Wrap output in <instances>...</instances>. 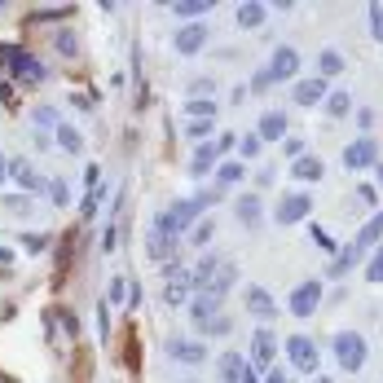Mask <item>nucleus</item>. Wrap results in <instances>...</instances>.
<instances>
[{
    "instance_id": "nucleus-1",
    "label": "nucleus",
    "mask_w": 383,
    "mask_h": 383,
    "mask_svg": "<svg viewBox=\"0 0 383 383\" xmlns=\"http://www.w3.org/2000/svg\"><path fill=\"white\" fill-rule=\"evenodd\" d=\"M194 278V286H198V295H221L234 286V278H238V269H234V260H225V256H203L198 260V269L189 273Z\"/></svg>"
},
{
    "instance_id": "nucleus-2",
    "label": "nucleus",
    "mask_w": 383,
    "mask_h": 383,
    "mask_svg": "<svg viewBox=\"0 0 383 383\" xmlns=\"http://www.w3.org/2000/svg\"><path fill=\"white\" fill-rule=\"evenodd\" d=\"M212 198H216V194H194V198H181V203H172V207H167V212H163V216L154 221V225H159L163 234L181 238V234L189 230V225H194V221L203 216V207H207Z\"/></svg>"
},
{
    "instance_id": "nucleus-3",
    "label": "nucleus",
    "mask_w": 383,
    "mask_h": 383,
    "mask_svg": "<svg viewBox=\"0 0 383 383\" xmlns=\"http://www.w3.org/2000/svg\"><path fill=\"white\" fill-rule=\"evenodd\" d=\"M335 362L348 370V375H357V370L366 366V339L357 330H339L335 335Z\"/></svg>"
},
{
    "instance_id": "nucleus-4",
    "label": "nucleus",
    "mask_w": 383,
    "mask_h": 383,
    "mask_svg": "<svg viewBox=\"0 0 383 383\" xmlns=\"http://www.w3.org/2000/svg\"><path fill=\"white\" fill-rule=\"evenodd\" d=\"M0 62H9V71H14V80H22V84H40V80H44V66L35 62L31 53L14 49V44H0Z\"/></svg>"
},
{
    "instance_id": "nucleus-5",
    "label": "nucleus",
    "mask_w": 383,
    "mask_h": 383,
    "mask_svg": "<svg viewBox=\"0 0 383 383\" xmlns=\"http://www.w3.org/2000/svg\"><path fill=\"white\" fill-rule=\"evenodd\" d=\"M379 163V141L375 137H357L348 150H344V167L348 172H366V167Z\"/></svg>"
},
{
    "instance_id": "nucleus-6",
    "label": "nucleus",
    "mask_w": 383,
    "mask_h": 383,
    "mask_svg": "<svg viewBox=\"0 0 383 383\" xmlns=\"http://www.w3.org/2000/svg\"><path fill=\"white\" fill-rule=\"evenodd\" d=\"M321 295H326V291H321V282H317V278L300 282V286L291 291V313H295V317H313V313H317V304H321Z\"/></svg>"
},
{
    "instance_id": "nucleus-7",
    "label": "nucleus",
    "mask_w": 383,
    "mask_h": 383,
    "mask_svg": "<svg viewBox=\"0 0 383 383\" xmlns=\"http://www.w3.org/2000/svg\"><path fill=\"white\" fill-rule=\"evenodd\" d=\"M286 357H291V366L304 370V375L317 370V344L308 339V335H291V339H286Z\"/></svg>"
},
{
    "instance_id": "nucleus-8",
    "label": "nucleus",
    "mask_w": 383,
    "mask_h": 383,
    "mask_svg": "<svg viewBox=\"0 0 383 383\" xmlns=\"http://www.w3.org/2000/svg\"><path fill=\"white\" fill-rule=\"evenodd\" d=\"M308 212H313V198L308 194H286L273 216H278V225H295V221H308Z\"/></svg>"
},
{
    "instance_id": "nucleus-9",
    "label": "nucleus",
    "mask_w": 383,
    "mask_h": 383,
    "mask_svg": "<svg viewBox=\"0 0 383 383\" xmlns=\"http://www.w3.org/2000/svg\"><path fill=\"white\" fill-rule=\"evenodd\" d=\"M379 243H383V207L362 225V230H357V238H353L348 247L357 251V256H366V251H370V247H379Z\"/></svg>"
},
{
    "instance_id": "nucleus-10",
    "label": "nucleus",
    "mask_w": 383,
    "mask_h": 383,
    "mask_svg": "<svg viewBox=\"0 0 383 383\" xmlns=\"http://www.w3.org/2000/svg\"><path fill=\"white\" fill-rule=\"evenodd\" d=\"M189 286H194V278H189V269H167V286H163V300L167 304H185L189 300Z\"/></svg>"
},
{
    "instance_id": "nucleus-11",
    "label": "nucleus",
    "mask_w": 383,
    "mask_h": 383,
    "mask_svg": "<svg viewBox=\"0 0 383 383\" xmlns=\"http://www.w3.org/2000/svg\"><path fill=\"white\" fill-rule=\"evenodd\" d=\"M273 353H278V339H273V330H256L251 335V370H260V366H269L273 362Z\"/></svg>"
},
{
    "instance_id": "nucleus-12",
    "label": "nucleus",
    "mask_w": 383,
    "mask_h": 383,
    "mask_svg": "<svg viewBox=\"0 0 383 383\" xmlns=\"http://www.w3.org/2000/svg\"><path fill=\"white\" fill-rule=\"evenodd\" d=\"M295 71H300V53H295L291 44H286V49H278V53H273V62H269V71H265V75H269V84H273V80H291Z\"/></svg>"
},
{
    "instance_id": "nucleus-13",
    "label": "nucleus",
    "mask_w": 383,
    "mask_h": 383,
    "mask_svg": "<svg viewBox=\"0 0 383 383\" xmlns=\"http://www.w3.org/2000/svg\"><path fill=\"white\" fill-rule=\"evenodd\" d=\"M203 44H207V27H203V22H189V27H181L176 31V53H198Z\"/></svg>"
},
{
    "instance_id": "nucleus-14",
    "label": "nucleus",
    "mask_w": 383,
    "mask_h": 383,
    "mask_svg": "<svg viewBox=\"0 0 383 383\" xmlns=\"http://www.w3.org/2000/svg\"><path fill=\"white\" fill-rule=\"evenodd\" d=\"M247 308H251V313H256V317H278V304H273V295L265 291V286H256V282H251L247 286Z\"/></svg>"
},
{
    "instance_id": "nucleus-15",
    "label": "nucleus",
    "mask_w": 383,
    "mask_h": 383,
    "mask_svg": "<svg viewBox=\"0 0 383 383\" xmlns=\"http://www.w3.org/2000/svg\"><path fill=\"white\" fill-rule=\"evenodd\" d=\"M216 370H221V383H243V375H247V357H243V353H221Z\"/></svg>"
},
{
    "instance_id": "nucleus-16",
    "label": "nucleus",
    "mask_w": 383,
    "mask_h": 383,
    "mask_svg": "<svg viewBox=\"0 0 383 383\" xmlns=\"http://www.w3.org/2000/svg\"><path fill=\"white\" fill-rule=\"evenodd\" d=\"M9 176H14V181H18L22 189H35V194H40V189H44L40 172H35V167H31L27 159H9Z\"/></svg>"
},
{
    "instance_id": "nucleus-17",
    "label": "nucleus",
    "mask_w": 383,
    "mask_h": 383,
    "mask_svg": "<svg viewBox=\"0 0 383 383\" xmlns=\"http://www.w3.org/2000/svg\"><path fill=\"white\" fill-rule=\"evenodd\" d=\"M256 137H260V141H286V115H282V111H269L265 119H260Z\"/></svg>"
},
{
    "instance_id": "nucleus-18",
    "label": "nucleus",
    "mask_w": 383,
    "mask_h": 383,
    "mask_svg": "<svg viewBox=\"0 0 383 383\" xmlns=\"http://www.w3.org/2000/svg\"><path fill=\"white\" fill-rule=\"evenodd\" d=\"M295 102L300 106H317V102H326V80H300L295 84Z\"/></svg>"
},
{
    "instance_id": "nucleus-19",
    "label": "nucleus",
    "mask_w": 383,
    "mask_h": 383,
    "mask_svg": "<svg viewBox=\"0 0 383 383\" xmlns=\"http://www.w3.org/2000/svg\"><path fill=\"white\" fill-rule=\"evenodd\" d=\"M167 353H172V362H185V366H198L203 357H207V353H203V344H194V339H172V344H167Z\"/></svg>"
},
{
    "instance_id": "nucleus-20",
    "label": "nucleus",
    "mask_w": 383,
    "mask_h": 383,
    "mask_svg": "<svg viewBox=\"0 0 383 383\" xmlns=\"http://www.w3.org/2000/svg\"><path fill=\"white\" fill-rule=\"evenodd\" d=\"M189 313H194V321H198V326H207L212 317H221V300H216V295H194Z\"/></svg>"
},
{
    "instance_id": "nucleus-21",
    "label": "nucleus",
    "mask_w": 383,
    "mask_h": 383,
    "mask_svg": "<svg viewBox=\"0 0 383 383\" xmlns=\"http://www.w3.org/2000/svg\"><path fill=\"white\" fill-rule=\"evenodd\" d=\"M172 251H176V238L163 234L159 225H150V256H154V260H167Z\"/></svg>"
},
{
    "instance_id": "nucleus-22",
    "label": "nucleus",
    "mask_w": 383,
    "mask_h": 383,
    "mask_svg": "<svg viewBox=\"0 0 383 383\" xmlns=\"http://www.w3.org/2000/svg\"><path fill=\"white\" fill-rule=\"evenodd\" d=\"M265 18H269L265 5H238V27H243V31H256Z\"/></svg>"
},
{
    "instance_id": "nucleus-23",
    "label": "nucleus",
    "mask_w": 383,
    "mask_h": 383,
    "mask_svg": "<svg viewBox=\"0 0 383 383\" xmlns=\"http://www.w3.org/2000/svg\"><path fill=\"white\" fill-rule=\"evenodd\" d=\"M221 159V150H216V141H212V146H207V141H203V146L194 150V159H189V167H194V176H203V172H207V167L212 163H216Z\"/></svg>"
},
{
    "instance_id": "nucleus-24",
    "label": "nucleus",
    "mask_w": 383,
    "mask_h": 383,
    "mask_svg": "<svg viewBox=\"0 0 383 383\" xmlns=\"http://www.w3.org/2000/svg\"><path fill=\"white\" fill-rule=\"evenodd\" d=\"M234 212H238V221H243V225H260V198L256 194H243L234 203Z\"/></svg>"
},
{
    "instance_id": "nucleus-25",
    "label": "nucleus",
    "mask_w": 383,
    "mask_h": 383,
    "mask_svg": "<svg viewBox=\"0 0 383 383\" xmlns=\"http://www.w3.org/2000/svg\"><path fill=\"white\" fill-rule=\"evenodd\" d=\"M321 159H313V154H304V159H295V172L291 176H300V181H321Z\"/></svg>"
},
{
    "instance_id": "nucleus-26",
    "label": "nucleus",
    "mask_w": 383,
    "mask_h": 383,
    "mask_svg": "<svg viewBox=\"0 0 383 383\" xmlns=\"http://www.w3.org/2000/svg\"><path fill=\"white\" fill-rule=\"evenodd\" d=\"M172 14L176 18H203V14H212V0H176Z\"/></svg>"
},
{
    "instance_id": "nucleus-27",
    "label": "nucleus",
    "mask_w": 383,
    "mask_h": 383,
    "mask_svg": "<svg viewBox=\"0 0 383 383\" xmlns=\"http://www.w3.org/2000/svg\"><path fill=\"white\" fill-rule=\"evenodd\" d=\"M344 71V57L335 53V49H321V57H317V80H326V75H339Z\"/></svg>"
},
{
    "instance_id": "nucleus-28",
    "label": "nucleus",
    "mask_w": 383,
    "mask_h": 383,
    "mask_svg": "<svg viewBox=\"0 0 383 383\" xmlns=\"http://www.w3.org/2000/svg\"><path fill=\"white\" fill-rule=\"evenodd\" d=\"M124 362H128L133 375H141V348H137V330L133 326H128V339H124Z\"/></svg>"
},
{
    "instance_id": "nucleus-29",
    "label": "nucleus",
    "mask_w": 383,
    "mask_h": 383,
    "mask_svg": "<svg viewBox=\"0 0 383 383\" xmlns=\"http://www.w3.org/2000/svg\"><path fill=\"white\" fill-rule=\"evenodd\" d=\"M357 260H362V256H357V251H353V247H344V251H339V256H335V265H330V278H339V273H348V269L357 265Z\"/></svg>"
},
{
    "instance_id": "nucleus-30",
    "label": "nucleus",
    "mask_w": 383,
    "mask_h": 383,
    "mask_svg": "<svg viewBox=\"0 0 383 383\" xmlns=\"http://www.w3.org/2000/svg\"><path fill=\"white\" fill-rule=\"evenodd\" d=\"M326 111L330 115H348L353 111V93H326Z\"/></svg>"
},
{
    "instance_id": "nucleus-31",
    "label": "nucleus",
    "mask_w": 383,
    "mask_h": 383,
    "mask_svg": "<svg viewBox=\"0 0 383 383\" xmlns=\"http://www.w3.org/2000/svg\"><path fill=\"white\" fill-rule=\"evenodd\" d=\"M216 176H221V185H234V181H243V176H247V167L243 163H221Z\"/></svg>"
},
{
    "instance_id": "nucleus-32",
    "label": "nucleus",
    "mask_w": 383,
    "mask_h": 383,
    "mask_svg": "<svg viewBox=\"0 0 383 383\" xmlns=\"http://www.w3.org/2000/svg\"><path fill=\"white\" fill-rule=\"evenodd\" d=\"M185 111L194 115V119H212V115H216V102H203V97H189V102H185Z\"/></svg>"
},
{
    "instance_id": "nucleus-33",
    "label": "nucleus",
    "mask_w": 383,
    "mask_h": 383,
    "mask_svg": "<svg viewBox=\"0 0 383 383\" xmlns=\"http://www.w3.org/2000/svg\"><path fill=\"white\" fill-rule=\"evenodd\" d=\"M366 282H383V243L375 247V256H370V265H366Z\"/></svg>"
},
{
    "instance_id": "nucleus-34",
    "label": "nucleus",
    "mask_w": 383,
    "mask_h": 383,
    "mask_svg": "<svg viewBox=\"0 0 383 383\" xmlns=\"http://www.w3.org/2000/svg\"><path fill=\"white\" fill-rule=\"evenodd\" d=\"M57 146H62V150H71V154H75V150L84 146V141H80V133H75V128H66V124H62V128H57Z\"/></svg>"
},
{
    "instance_id": "nucleus-35",
    "label": "nucleus",
    "mask_w": 383,
    "mask_h": 383,
    "mask_svg": "<svg viewBox=\"0 0 383 383\" xmlns=\"http://www.w3.org/2000/svg\"><path fill=\"white\" fill-rule=\"evenodd\" d=\"M22 251L40 256V251H49V238H44V234H22Z\"/></svg>"
},
{
    "instance_id": "nucleus-36",
    "label": "nucleus",
    "mask_w": 383,
    "mask_h": 383,
    "mask_svg": "<svg viewBox=\"0 0 383 383\" xmlns=\"http://www.w3.org/2000/svg\"><path fill=\"white\" fill-rule=\"evenodd\" d=\"M370 35L383 44V5H370Z\"/></svg>"
},
{
    "instance_id": "nucleus-37",
    "label": "nucleus",
    "mask_w": 383,
    "mask_h": 383,
    "mask_svg": "<svg viewBox=\"0 0 383 383\" xmlns=\"http://www.w3.org/2000/svg\"><path fill=\"white\" fill-rule=\"evenodd\" d=\"M238 150H243V159H256V154H260V137H256V133H247L243 141H238Z\"/></svg>"
},
{
    "instance_id": "nucleus-38",
    "label": "nucleus",
    "mask_w": 383,
    "mask_h": 383,
    "mask_svg": "<svg viewBox=\"0 0 383 383\" xmlns=\"http://www.w3.org/2000/svg\"><path fill=\"white\" fill-rule=\"evenodd\" d=\"M185 133L203 141V137H207V133H212V119H189V128H185Z\"/></svg>"
},
{
    "instance_id": "nucleus-39",
    "label": "nucleus",
    "mask_w": 383,
    "mask_h": 383,
    "mask_svg": "<svg viewBox=\"0 0 383 383\" xmlns=\"http://www.w3.org/2000/svg\"><path fill=\"white\" fill-rule=\"evenodd\" d=\"M212 230H216V225H212V221H198V225H194V243L203 247V243H207V238H212Z\"/></svg>"
},
{
    "instance_id": "nucleus-40",
    "label": "nucleus",
    "mask_w": 383,
    "mask_h": 383,
    "mask_svg": "<svg viewBox=\"0 0 383 383\" xmlns=\"http://www.w3.org/2000/svg\"><path fill=\"white\" fill-rule=\"evenodd\" d=\"M282 146H286V154H291V159H304V141H300V137H286Z\"/></svg>"
},
{
    "instance_id": "nucleus-41",
    "label": "nucleus",
    "mask_w": 383,
    "mask_h": 383,
    "mask_svg": "<svg viewBox=\"0 0 383 383\" xmlns=\"http://www.w3.org/2000/svg\"><path fill=\"white\" fill-rule=\"evenodd\" d=\"M313 243H317L321 251H335V243H330V234H326V230H317V225H313Z\"/></svg>"
},
{
    "instance_id": "nucleus-42",
    "label": "nucleus",
    "mask_w": 383,
    "mask_h": 383,
    "mask_svg": "<svg viewBox=\"0 0 383 383\" xmlns=\"http://www.w3.org/2000/svg\"><path fill=\"white\" fill-rule=\"evenodd\" d=\"M35 124H57V115L49 111V106H40V111H35Z\"/></svg>"
},
{
    "instance_id": "nucleus-43",
    "label": "nucleus",
    "mask_w": 383,
    "mask_h": 383,
    "mask_svg": "<svg viewBox=\"0 0 383 383\" xmlns=\"http://www.w3.org/2000/svg\"><path fill=\"white\" fill-rule=\"evenodd\" d=\"M119 300H124V278L111 282V304H119Z\"/></svg>"
},
{
    "instance_id": "nucleus-44",
    "label": "nucleus",
    "mask_w": 383,
    "mask_h": 383,
    "mask_svg": "<svg viewBox=\"0 0 383 383\" xmlns=\"http://www.w3.org/2000/svg\"><path fill=\"white\" fill-rule=\"evenodd\" d=\"M234 146H238V141H234V133H225V137L216 141V150H221V154H225V150H234Z\"/></svg>"
},
{
    "instance_id": "nucleus-45",
    "label": "nucleus",
    "mask_w": 383,
    "mask_h": 383,
    "mask_svg": "<svg viewBox=\"0 0 383 383\" xmlns=\"http://www.w3.org/2000/svg\"><path fill=\"white\" fill-rule=\"evenodd\" d=\"M265 383H291V379H286V375H282V370H273V375H269Z\"/></svg>"
},
{
    "instance_id": "nucleus-46",
    "label": "nucleus",
    "mask_w": 383,
    "mask_h": 383,
    "mask_svg": "<svg viewBox=\"0 0 383 383\" xmlns=\"http://www.w3.org/2000/svg\"><path fill=\"white\" fill-rule=\"evenodd\" d=\"M5 176H9V159H5V154H0V181H5Z\"/></svg>"
},
{
    "instance_id": "nucleus-47",
    "label": "nucleus",
    "mask_w": 383,
    "mask_h": 383,
    "mask_svg": "<svg viewBox=\"0 0 383 383\" xmlns=\"http://www.w3.org/2000/svg\"><path fill=\"white\" fill-rule=\"evenodd\" d=\"M375 172H379V185H383V163H379V167H375Z\"/></svg>"
},
{
    "instance_id": "nucleus-48",
    "label": "nucleus",
    "mask_w": 383,
    "mask_h": 383,
    "mask_svg": "<svg viewBox=\"0 0 383 383\" xmlns=\"http://www.w3.org/2000/svg\"><path fill=\"white\" fill-rule=\"evenodd\" d=\"M317 383H335V379H326V375H317Z\"/></svg>"
}]
</instances>
